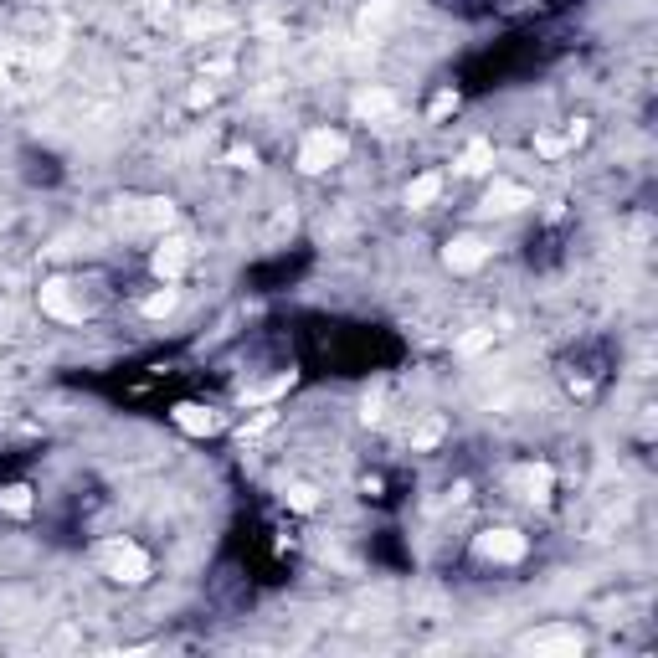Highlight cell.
I'll use <instances>...</instances> for the list:
<instances>
[{"instance_id": "cell-1", "label": "cell", "mask_w": 658, "mask_h": 658, "mask_svg": "<svg viewBox=\"0 0 658 658\" xmlns=\"http://www.w3.org/2000/svg\"><path fill=\"white\" fill-rule=\"evenodd\" d=\"M114 222H119L124 237H165L170 222H175V206H170V201H155V196H150V201H119Z\"/></svg>"}, {"instance_id": "cell-2", "label": "cell", "mask_w": 658, "mask_h": 658, "mask_svg": "<svg viewBox=\"0 0 658 658\" xmlns=\"http://www.w3.org/2000/svg\"><path fill=\"white\" fill-rule=\"evenodd\" d=\"M98 566L114 581H124V587H139V581L150 576V556H144L139 545H129V540H108L98 551Z\"/></svg>"}, {"instance_id": "cell-3", "label": "cell", "mask_w": 658, "mask_h": 658, "mask_svg": "<svg viewBox=\"0 0 658 658\" xmlns=\"http://www.w3.org/2000/svg\"><path fill=\"white\" fill-rule=\"evenodd\" d=\"M345 150H350V139H345L340 129H314V134L299 144V170L319 175V170H329V165H340Z\"/></svg>"}, {"instance_id": "cell-4", "label": "cell", "mask_w": 658, "mask_h": 658, "mask_svg": "<svg viewBox=\"0 0 658 658\" xmlns=\"http://www.w3.org/2000/svg\"><path fill=\"white\" fill-rule=\"evenodd\" d=\"M42 309L52 314V319H62V324H83L88 314H93V304L83 299V288L78 283H42Z\"/></svg>"}, {"instance_id": "cell-5", "label": "cell", "mask_w": 658, "mask_h": 658, "mask_svg": "<svg viewBox=\"0 0 658 658\" xmlns=\"http://www.w3.org/2000/svg\"><path fill=\"white\" fill-rule=\"evenodd\" d=\"M473 556L494 561V566H509V561L525 556V535L520 530H484L479 540H473Z\"/></svg>"}, {"instance_id": "cell-6", "label": "cell", "mask_w": 658, "mask_h": 658, "mask_svg": "<svg viewBox=\"0 0 658 658\" xmlns=\"http://www.w3.org/2000/svg\"><path fill=\"white\" fill-rule=\"evenodd\" d=\"M186 263H191V242H186V237H160V247H155V273H160L165 283H175L180 273H186Z\"/></svg>"}, {"instance_id": "cell-7", "label": "cell", "mask_w": 658, "mask_h": 658, "mask_svg": "<svg viewBox=\"0 0 658 658\" xmlns=\"http://www.w3.org/2000/svg\"><path fill=\"white\" fill-rule=\"evenodd\" d=\"M525 653H581V633L576 628H540L520 643Z\"/></svg>"}, {"instance_id": "cell-8", "label": "cell", "mask_w": 658, "mask_h": 658, "mask_svg": "<svg viewBox=\"0 0 658 658\" xmlns=\"http://www.w3.org/2000/svg\"><path fill=\"white\" fill-rule=\"evenodd\" d=\"M484 258H489V247H484L479 237H453V242H448V252H443V263H448L453 273H473Z\"/></svg>"}, {"instance_id": "cell-9", "label": "cell", "mask_w": 658, "mask_h": 658, "mask_svg": "<svg viewBox=\"0 0 658 658\" xmlns=\"http://www.w3.org/2000/svg\"><path fill=\"white\" fill-rule=\"evenodd\" d=\"M520 206H530V191L525 186H509V180H494L489 196H484L489 216H509V211H520Z\"/></svg>"}, {"instance_id": "cell-10", "label": "cell", "mask_w": 658, "mask_h": 658, "mask_svg": "<svg viewBox=\"0 0 658 658\" xmlns=\"http://www.w3.org/2000/svg\"><path fill=\"white\" fill-rule=\"evenodd\" d=\"M355 114L360 119H391L396 114V98L386 88H365V93H355Z\"/></svg>"}, {"instance_id": "cell-11", "label": "cell", "mask_w": 658, "mask_h": 658, "mask_svg": "<svg viewBox=\"0 0 658 658\" xmlns=\"http://www.w3.org/2000/svg\"><path fill=\"white\" fill-rule=\"evenodd\" d=\"M515 484L525 489V499H545V494H551V468H545V463L520 468V473H515Z\"/></svg>"}, {"instance_id": "cell-12", "label": "cell", "mask_w": 658, "mask_h": 658, "mask_svg": "<svg viewBox=\"0 0 658 658\" xmlns=\"http://www.w3.org/2000/svg\"><path fill=\"white\" fill-rule=\"evenodd\" d=\"M175 422L186 427V432H196V437L222 427V417H216V412H206V407H175Z\"/></svg>"}, {"instance_id": "cell-13", "label": "cell", "mask_w": 658, "mask_h": 658, "mask_svg": "<svg viewBox=\"0 0 658 658\" xmlns=\"http://www.w3.org/2000/svg\"><path fill=\"white\" fill-rule=\"evenodd\" d=\"M437 196H443V180H437V175H417V180H412V186H407V206H412V211H422V206H432Z\"/></svg>"}, {"instance_id": "cell-14", "label": "cell", "mask_w": 658, "mask_h": 658, "mask_svg": "<svg viewBox=\"0 0 658 658\" xmlns=\"http://www.w3.org/2000/svg\"><path fill=\"white\" fill-rule=\"evenodd\" d=\"M494 165V150H489V144L479 139V144H468V150H463V160H458V170L463 175H484Z\"/></svg>"}, {"instance_id": "cell-15", "label": "cell", "mask_w": 658, "mask_h": 658, "mask_svg": "<svg viewBox=\"0 0 658 658\" xmlns=\"http://www.w3.org/2000/svg\"><path fill=\"white\" fill-rule=\"evenodd\" d=\"M0 509H6V515H31V489H21V484L0 489Z\"/></svg>"}, {"instance_id": "cell-16", "label": "cell", "mask_w": 658, "mask_h": 658, "mask_svg": "<svg viewBox=\"0 0 658 658\" xmlns=\"http://www.w3.org/2000/svg\"><path fill=\"white\" fill-rule=\"evenodd\" d=\"M170 309H175V288H160V294L144 299V314H150V319H160V314H170Z\"/></svg>"}, {"instance_id": "cell-17", "label": "cell", "mask_w": 658, "mask_h": 658, "mask_svg": "<svg viewBox=\"0 0 658 658\" xmlns=\"http://www.w3.org/2000/svg\"><path fill=\"white\" fill-rule=\"evenodd\" d=\"M396 16V0H376L371 11H365V31H376V26H386Z\"/></svg>"}, {"instance_id": "cell-18", "label": "cell", "mask_w": 658, "mask_h": 658, "mask_svg": "<svg viewBox=\"0 0 658 658\" xmlns=\"http://www.w3.org/2000/svg\"><path fill=\"white\" fill-rule=\"evenodd\" d=\"M437 437H443V422H422V427L412 432V448H432Z\"/></svg>"}, {"instance_id": "cell-19", "label": "cell", "mask_w": 658, "mask_h": 658, "mask_svg": "<svg viewBox=\"0 0 658 658\" xmlns=\"http://www.w3.org/2000/svg\"><path fill=\"white\" fill-rule=\"evenodd\" d=\"M288 504H294V509H314V504H319V494H314L309 484H294V489H288Z\"/></svg>"}, {"instance_id": "cell-20", "label": "cell", "mask_w": 658, "mask_h": 658, "mask_svg": "<svg viewBox=\"0 0 658 658\" xmlns=\"http://www.w3.org/2000/svg\"><path fill=\"white\" fill-rule=\"evenodd\" d=\"M489 340H494V329H479V335H468V340H458V350H463V355H473V350H484Z\"/></svg>"}, {"instance_id": "cell-21", "label": "cell", "mask_w": 658, "mask_h": 658, "mask_svg": "<svg viewBox=\"0 0 658 658\" xmlns=\"http://www.w3.org/2000/svg\"><path fill=\"white\" fill-rule=\"evenodd\" d=\"M453 103H458L453 93H437V98H432V108H427V114H432V119H443V114H453Z\"/></svg>"}, {"instance_id": "cell-22", "label": "cell", "mask_w": 658, "mask_h": 658, "mask_svg": "<svg viewBox=\"0 0 658 658\" xmlns=\"http://www.w3.org/2000/svg\"><path fill=\"white\" fill-rule=\"evenodd\" d=\"M0 78H6V67H0Z\"/></svg>"}]
</instances>
